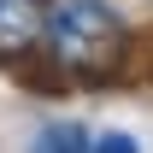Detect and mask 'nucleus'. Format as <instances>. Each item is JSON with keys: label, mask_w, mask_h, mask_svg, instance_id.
<instances>
[{"label": "nucleus", "mask_w": 153, "mask_h": 153, "mask_svg": "<svg viewBox=\"0 0 153 153\" xmlns=\"http://www.w3.org/2000/svg\"><path fill=\"white\" fill-rule=\"evenodd\" d=\"M47 59L76 82H106L130 59V24L112 0H59L47 12Z\"/></svg>", "instance_id": "f257e3e1"}, {"label": "nucleus", "mask_w": 153, "mask_h": 153, "mask_svg": "<svg viewBox=\"0 0 153 153\" xmlns=\"http://www.w3.org/2000/svg\"><path fill=\"white\" fill-rule=\"evenodd\" d=\"M47 12L53 0H0V65H18L47 47Z\"/></svg>", "instance_id": "f03ea898"}, {"label": "nucleus", "mask_w": 153, "mask_h": 153, "mask_svg": "<svg viewBox=\"0 0 153 153\" xmlns=\"http://www.w3.org/2000/svg\"><path fill=\"white\" fill-rule=\"evenodd\" d=\"M36 147H47V153H71V147H94V135L82 130V124H47V130L36 135Z\"/></svg>", "instance_id": "7ed1b4c3"}, {"label": "nucleus", "mask_w": 153, "mask_h": 153, "mask_svg": "<svg viewBox=\"0 0 153 153\" xmlns=\"http://www.w3.org/2000/svg\"><path fill=\"white\" fill-rule=\"evenodd\" d=\"M94 153H135V135H94Z\"/></svg>", "instance_id": "20e7f679"}]
</instances>
